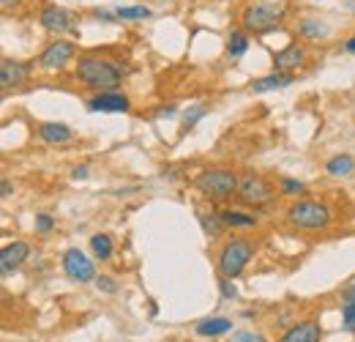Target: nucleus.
<instances>
[{"instance_id": "f257e3e1", "label": "nucleus", "mask_w": 355, "mask_h": 342, "mask_svg": "<svg viewBox=\"0 0 355 342\" xmlns=\"http://www.w3.org/2000/svg\"><path fill=\"white\" fill-rule=\"evenodd\" d=\"M74 74H77L79 82L96 88L99 93H101V90H115V88L121 85V71H118V66H115V63H107V60H101V58H79Z\"/></svg>"}, {"instance_id": "f03ea898", "label": "nucleus", "mask_w": 355, "mask_h": 342, "mask_svg": "<svg viewBox=\"0 0 355 342\" xmlns=\"http://www.w3.org/2000/svg\"><path fill=\"white\" fill-rule=\"evenodd\" d=\"M287 219L301 230H323L331 225V208L317 200H301L287 208Z\"/></svg>"}, {"instance_id": "7ed1b4c3", "label": "nucleus", "mask_w": 355, "mask_h": 342, "mask_svg": "<svg viewBox=\"0 0 355 342\" xmlns=\"http://www.w3.org/2000/svg\"><path fill=\"white\" fill-rule=\"evenodd\" d=\"M252 255H254V247H252L249 239H230L221 247V252H219V271H221V277H230V280L241 277V271L246 269Z\"/></svg>"}, {"instance_id": "20e7f679", "label": "nucleus", "mask_w": 355, "mask_h": 342, "mask_svg": "<svg viewBox=\"0 0 355 342\" xmlns=\"http://www.w3.org/2000/svg\"><path fill=\"white\" fill-rule=\"evenodd\" d=\"M238 186V175L232 170H224V167H210L205 170L199 178H197V189L213 200H224L235 192Z\"/></svg>"}, {"instance_id": "39448f33", "label": "nucleus", "mask_w": 355, "mask_h": 342, "mask_svg": "<svg viewBox=\"0 0 355 342\" xmlns=\"http://www.w3.org/2000/svg\"><path fill=\"white\" fill-rule=\"evenodd\" d=\"M235 195L241 203L246 206H268L273 200V189L271 184L257 175V173H241L238 175V186H235Z\"/></svg>"}, {"instance_id": "423d86ee", "label": "nucleus", "mask_w": 355, "mask_h": 342, "mask_svg": "<svg viewBox=\"0 0 355 342\" xmlns=\"http://www.w3.org/2000/svg\"><path fill=\"white\" fill-rule=\"evenodd\" d=\"M241 22L252 33H268V30H276L279 27L282 11L276 5H271V3H252V5L243 8Z\"/></svg>"}, {"instance_id": "0eeeda50", "label": "nucleus", "mask_w": 355, "mask_h": 342, "mask_svg": "<svg viewBox=\"0 0 355 342\" xmlns=\"http://www.w3.org/2000/svg\"><path fill=\"white\" fill-rule=\"evenodd\" d=\"M63 271L74 282H90V280H96V266L90 263V258L82 249H66L63 252Z\"/></svg>"}, {"instance_id": "6e6552de", "label": "nucleus", "mask_w": 355, "mask_h": 342, "mask_svg": "<svg viewBox=\"0 0 355 342\" xmlns=\"http://www.w3.org/2000/svg\"><path fill=\"white\" fill-rule=\"evenodd\" d=\"M74 41L69 38H55L52 44H47V49L41 52V66L44 69H60L74 58Z\"/></svg>"}, {"instance_id": "1a4fd4ad", "label": "nucleus", "mask_w": 355, "mask_h": 342, "mask_svg": "<svg viewBox=\"0 0 355 342\" xmlns=\"http://www.w3.org/2000/svg\"><path fill=\"white\" fill-rule=\"evenodd\" d=\"M129 107H132V101L118 90H101L93 99H88L90 112H126Z\"/></svg>"}, {"instance_id": "9d476101", "label": "nucleus", "mask_w": 355, "mask_h": 342, "mask_svg": "<svg viewBox=\"0 0 355 342\" xmlns=\"http://www.w3.org/2000/svg\"><path fill=\"white\" fill-rule=\"evenodd\" d=\"M27 255H30V247H27L25 241L5 244V247L0 249V269H3V274H8V271H14V269H19V266L27 260Z\"/></svg>"}, {"instance_id": "9b49d317", "label": "nucleus", "mask_w": 355, "mask_h": 342, "mask_svg": "<svg viewBox=\"0 0 355 342\" xmlns=\"http://www.w3.org/2000/svg\"><path fill=\"white\" fill-rule=\"evenodd\" d=\"M71 22H74V16H71L66 8H60V5H47V8L41 11V25H44L47 30H52V33L71 30Z\"/></svg>"}, {"instance_id": "f8f14e48", "label": "nucleus", "mask_w": 355, "mask_h": 342, "mask_svg": "<svg viewBox=\"0 0 355 342\" xmlns=\"http://www.w3.org/2000/svg\"><path fill=\"white\" fill-rule=\"evenodd\" d=\"M323 332L317 321H301L293 329H287V334L282 337V342H320Z\"/></svg>"}, {"instance_id": "ddd939ff", "label": "nucleus", "mask_w": 355, "mask_h": 342, "mask_svg": "<svg viewBox=\"0 0 355 342\" xmlns=\"http://www.w3.org/2000/svg\"><path fill=\"white\" fill-rule=\"evenodd\" d=\"M304 60H306V49H304L301 44H290V47H284L282 52H276V58H273L276 69H282V71L298 69V66H304Z\"/></svg>"}, {"instance_id": "4468645a", "label": "nucleus", "mask_w": 355, "mask_h": 342, "mask_svg": "<svg viewBox=\"0 0 355 342\" xmlns=\"http://www.w3.org/2000/svg\"><path fill=\"white\" fill-rule=\"evenodd\" d=\"M27 71H30V66H25V63H11V60H3V66H0V88H3V90L14 88L22 77H27Z\"/></svg>"}, {"instance_id": "2eb2a0df", "label": "nucleus", "mask_w": 355, "mask_h": 342, "mask_svg": "<svg viewBox=\"0 0 355 342\" xmlns=\"http://www.w3.org/2000/svg\"><path fill=\"white\" fill-rule=\"evenodd\" d=\"M232 329V323L227 318H205L197 323V334L199 337H219V334H227Z\"/></svg>"}, {"instance_id": "dca6fc26", "label": "nucleus", "mask_w": 355, "mask_h": 342, "mask_svg": "<svg viewBox=\"0 0 355 342\" xmlns=\"http://www.w3.org/2000/svg\"><path fill=\"white\" fill-rule=\"evenodd\" d=\"M38 137L44 143H66L71 137V129L66 123H41L38 126Z\"/></svg>"}, {"instance_id": "f3484780", "label": "nucleus", "mask_w": 355, "mask_h": 342, "mask_svg": "<svg viewBox=\"0 0 355 342\" xmlns=\"http://www.w3.org/2000/svg\"><path fill=\"white\" fill-rule=\"evenodd\" d=\"M298 33H301L304 38H326V36L331 33V27H328L326 22H320V19L306 16V19L298 22Z\"/></svg>"}, {"instance_id": "a211bd4d", "label": "nucleus", "mask_w": 355, "mask_h": 342, "mask_svg": "<svg viewBox=\"0 0 355 342\" xmlns=\"http://www.w3.org/2000/svg\"><path fill=\"white\" fill-rule=\"evenodd\" d=\"M293 85V77L290 74H268V77H260L252 82V90H276V88H287Z\"/></svg>"}, {"instance_id": "6ab92c4d", "label": "nucleus", "mask_w": 355, "mask_h": 342, "mask_svg": "<svg viewBox=\"0 0 355 342\" xmlns=\"http://www.w3.org/2000/svg\"><path fill=\"white\" fill-rule=\"evenodd\" d=\"M219 217H221V225H230V228H254V225H257V219H254L252 214H243V211H232V208L221 211Z\"/></svg>"}, {"instance_id": "aec40b11", "label": "nucleus", "mask_w": 355, "mask_h": 342, "mask_svg": "<svg viewBox=\"0 0 355 342\" xmlns=\"http://www.w3.org/2000/svg\"><path fill=\"white\" fill-rule=\"evenodd\" d=\"M90 249H93V255H96L99 260H107V258L112 255V239L104 236V233H96V236L90 239Z\"/></svg>"}, {"instance_id": "412c9836", "label": "nucleus", "mask_w": 355, "mask_h": 342, "mask_svg": "<svg viewBox=\"0 0 355 342\" xmlns=\"http://www.w3.org/2000/svg\"><path fill=\"white\" fill-rule=\"evenodd\" d=\"M353 167H355V162H353V156H347V154H342V156H334L331 162H328V173L331 175H350L353 173Z\"/></svg>"}, {"instance_id": "4be33fe9", "label": "nucleus", "mask_w": 355, "mask_h": 342, "mask_svg": "<svg viewBox=\"0 0 355 342\" xmlns=\"http://www.w3.org/2000/svg\"><path fill=\"white\" fill-rule=\"evenodd\" d=\"M246 49H249V36H246V33H241V30H232L230 44H227V52H230L232 58H238V55H243Z\"/></svg>"}, {"instance_id": "5701e85b", "label": "nucleus", "mask_w": 355, "mask_h": 342, "mask_svg": "<svg viewBox=\"0 0 355 342\" xmlns=\"http://www.w3.org/2000/svg\"><path fill=\"white\" fill-rule=\"evenodd\" d=\"M115 14H118V19H145V16H151V8L148 5H121Z\"/></svg>"}, {"instance_id": "b1692460", "label": "nucleus", "mask_w": 355, "mask_h": 342, "mask_svg": "<svg viewBox=\"0 0 355 342\" xmlns=\"http://www.w3.org/2000/svg\"><path fill=\"white\" fill-rule=\"evenodd\" d=\"M205 112H208V107H205V104H194V107H188V110H186V115H183V126H186V129H191L199 118H205Z\"/></svg>"}, {"instance_id": "393cba45", "label": "nucleus", "mask_w": 355, "mask_h": 342, "mask_svg": "<svg viewBox=\"0 0 355 342\" xmlns=\"http://www.w3.org/2000/svg\"><path fill=\"white\" fill-rule=\"evenodd\" d=\"M342 323L347 332H355V302H345L342 307Z\"/></svg>"}, {"instance_id": "a878e982", "label": "nucleus", "mask_w": 355, "mask_h": 342, "mask_svg": "<svg viewBox=\"0 0 355 342\" xmlns=\"http://www.w3.org/2000/svg\"><path fill=\"white\" fill-rule=\"evenodd\" d=\"M282 192H284V195H301V192H304V184L284 175V178H282Z\"/></svg>"}, {"instance_id": "bb28decb", "label": "nucleus", "mask_w": 355, "mask_h": 342, "mask_svg": "<svg viewBox=\"0 0 355 342\" xmlns=\"http://www.w3.org/2000/svg\"><path fill=\"white\" fill-rule=\"evenodd\" d=\"M52 228H55V219H52L49 214H38V217H36V230H38V233H49Z\"/></svg>"}, {"instance_id": "cd10ccee", "label": "nucleus", "mask_w": 355, "mask_h": 342, "mask_svg": "<svg viewBox=\"0 0 355 342\" xmlns=\"http://www.w3.org/2000/svg\"><path fill=\"white\" fill-rule=\"evenodd\" d=\"M219 288H221V296H224V299H235V296H238V291H235V285H232L230 277H221V280H219Z\"/></svg>"}, {"instance_id": "c85d7f7f", "label": "nucleus", "mask_w": 355, "mask_h": 342, "mask_svg": "<svg viewBox=\"0 0 355 342\" xmlns=\"http://www.w3.org/2000/svg\"><path fill=\"white\" fill-rule=\"evenodd\" d=\"M96 288H99V291H104V293H115V291H118L112 277H96Z\"/></svg>"}, {"instance_id": "c756f323", "label": "nucleus", "mask_w": 355, "mask_h": 342, "mask_svg": "<svg viewBox=\"0 0 355 342\" xmlns=\"http://www.w3.org/2000/svg\"><path fill=\"white\" fill-rule=\"evenodd\" d=\"M232 342H265L260 334H254V332H238V334H232Z\"/></svg>"}, {"instance_id": "7c9ffc66", "label": "nucleus", "mask_w": 355, "mask_h": 342, "mask_svg": "<svg viewBox=\"0 0 355 342\" xmlns=\"http://www.w3.org/2000/svg\"><path fill=\"white\" fill-rule=\"evenodd\" d=\"M175 112H178L175 104H167V107H162V110H159V115H162V118H173Z\"/></svg>"}, {"instance_id": "2f4dec72", "label": "nucleus", "mask_w": 355, "mask_h": 342, "mask_svg": "<svg viewBox=\"0 0 355 342\" xmlns=\"http://www.w3.org/2000/svg\"><path fill=\"white\" fill-rule=\"evenodd\" d=\"M74 178H88V167L82 164V167H74V173H71Z\"/></svg>"}, {"instance_id": "473e14b6", "label": "nucleus", "mask_w": 355, "mask_h": 342, "mask_svg": "<svg viewBox=\"0 0 355 342\" xmlns=\"http://www.w3.org/2000/svg\"><path fill=\"white\" fill-rule=\"evenodd\" d=\"M342 299H345V302H355V285L345 291V296H342Z\"/></svg>"}, {"instance_id": "72a5a7b5", "label": "nucleus", "mask_w": 355, "mask_h": 342, "mask_svg": "<svg viewBox=\"0 0 355 342\" xmlns=\"http://www.w3.org/2000/svg\"><path fill=\"white\" fill-rule=\"evenodd\" d=\"M345 49H347V52H353V55H355V36H353V38H347V41H345Z\"/></svg>"}, {"instance_id": "f704fd0d", "label": "nucleus", "mask_w": 355, "mask_h": 342, "mask_svg": "<svg viewBox=\"0 0 355 342\" xmlns=\"http://www.w3.org/2000/svg\"><path fill=\"white\" fill-rule=\"evenodd\" d=\"M11 195V184L8 181H3V197H8Z\"/></svg>"}, {"instance_id": "c9c22d12", "label": "nucleus", "mask_w": 355, "mask_h": 342, "mask_svg": "<svg viewBox=\"0 0 355 342\" xmlns=\"http://www.w3.org/2000/svg\"><path fill=\"white\" fill-rule=\"evenodd\" d=\"M345 5H347L350 11H355V0H345Z\"/></svg>"}]
</instances>
